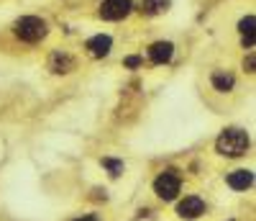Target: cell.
<instances>
[{
    "mask_svg": "<svg viewBox=\"0 0 256 221\" xmlns=\"http://www.w3.org/2000/svg\"><path fill=\"white\" fill-rule=\"evenodd\" d=\"M249 137H246V131H241V129H228V131H223V134L218 137L215 142V149L223 154V157H241V154H246L249 152Z\"/></svg>",
    "mask_w": 256,
    "mask_h": 221,
    "instance_id": "1",
    "label": "cell"
},
{
    "mask_svg": "<svg viewBox=\"0 0 256 221\" xmlns=\"http://www.w3.org/2000/svg\"><path fill=\"white\" fill-rule=\"evenodd\" d=\"M179 188H182V178H179L177 170H164L159 178L154 180V190L161 201H174Z\"/></svg>",
    "mask_w": 256,
    "mask_h": 221,
    "instance_id": "2",
    "label": "cell"
},
{
    "mask_svg": "<svg viewBox=\"0 0 256 221\" xmlns=\"http://www.w3.org/2000/svg\"><path fill=\"white\" fill-rule=\"evenodd\" d=\"M16 36L23 39V41H41L44 36H47V23H44L41 18L36 16H23L16 21Z\"/></svg>",
    "mask_w": 256,
    "mask_h": 221,
    "instance_id": "3",
    "label": "cell"
},
{
    "mask_svg": "<svg viewBox=\"0 0 256 221\" xmlns=\"http://www.w3.org/2000/svg\"><path fill=\"white\" fill-rule=\"evenodd\" d=\"M131 13V0H102L100 16L105 21H120Z\"/></svg>",
    "mask_w": 256,
    "mask_h": 221,
    "instance_id": "4",
    "label": "cell"
},
{
    "mask_svg": "<svg viewBox=\"0 0 256 221\" xmlns=\"http://www.w3.org/2000/svg\"><path fill=\"white\" fill-rule=\"evenodd\" d=\"M177 214L182 216V219H198L200 214H205V203H203V198H198V196H187L185 201H179Z\"/></svg>",
    "mask_w": 256,
    "mask_h": 221,
    "instance_id": "5",
    "label": "cell"
},
{
    "mask_svg": "<svg viewBox=\"0 0 256 221\" xmlns=\"http://www.w3.org/2000/svg\"><path fill=\"white\" fill-rule=\"evenodd\" d=\"M172 54H174L172 41H156V44H152V49H149V60L154 65H164V62L172 60Z\"/></svg>",
    "mask_w": 256,
    "mask_h": 221,
    "instance_id": "6",
    "label": "cell"
},
{
    "mask_svg": "<svg viewBox=\"0 0 256 221\" xmlns=\"http://www.w3.org/2000/svg\"><path fill=\"white\" fill-rule=\"evenodd\" d=\"M49 70L54 72V75H67V72L74 70V60L69 54H64V52H54L49 57Z\"/></svg>",
    "mask_w": 256,
    "mask_h": 221,
    "instance_id": "7",
    "label": "cell"
},
{
    "mask_svg": "<svg viewBox=\"0 0 256 221\" xmlns=\"http://www.w3.org/2000/svg\"><path fill=\"white\" fill-rule=\"evenodd\" d=\"M110 47H113V39L108 36V34H98V36H93L87 41V49H90V54L93 57H108V52H110Z\"/></svg>",
    "mask_w": 256,
    "mask_h": 221,
    "instance_id": "8",
    "label": "cell"
},
{
    "mask_svg": "<svg viewBox=\"0 0 256 221\" xmlns=\"http://www.w3.org/2000/svg\"><path fill=\"white\" fill-rule=\"evenodd\" d=\"M228 185H231L233 190H246V188H251V185H254V172H249V170H236V172H231V175H228Z\"/></svg>",
    "mask_w": 256,
    "mask_h": 221,
    "instance_id": "9",
    "label": "cell"
},
{
    "mask_svg": "<svg viewBox=\"0 0 256 221\" xmlns=\"http://www.w3.org/2000/svg\"><path fill=\"white\" fill-rule=\"evenodd\" d=\"M238 28H241V41H244V47H254V28H256V18L254 16H246L244 21L238 23Z\"/></svg>",
    "mask_w": 256,
    "mask_h": 221,
    "instance_id": "10",
    "label": "cell"
},
{
    "mask_svg": "<svg viewBox=\"0 0 256 221\" xmlns=\"http://www.w3.org/2000/svg\"><path fill=\"white\" fill-rule=\"evenodd\" d=\"M169 8V0H141V13L144 16H159Z\"/></svg>",
    "mask_w": 256,
    "mask_h": 221,
    "instance_id": "11",
    "label": "cell"
},
{
    "mask_svg": "<svg viewBox=\"0 0 256 221\" xmlns=\"http://www.w3.org/2000/svg\"><path fill=\"white\" fill-rule=\"evenodd\" d=\"M233 75L231 72H213V87L215 90H220V93H228V90H233Z\"/></svg>",
    "mask_w": 256,
    "mask_h": 221,
    "instance_id": "12",
    "label": "cell"
},
{
    "mask_svg": "<svg viewBox=\"0 0 256 221\" xmlns=\"http://www.w3.org/2000/svg\"><path fill=\"white\" fill-rule=\"evenodd\" d=\"M102 167L108 170L113 178H118V175L123 172V162H120V159H110V157H102Z\"/></svg>",
    "mask_w": 256,
    "mask_h": 221,
    "instance_id": "13",
    "label": "cell"
},
{
    "mask_svg": "<svg viewBox=\"0 0 256 221\" xmlns=\"http://www.w3.org/2000/svg\"><path fill=\"white\" fill-rule=\"evenodd\" d=\"M126 67H131V70H136V67H141V57H126V62H123Z\"/></svg>",
    "mask_w": 256,
    "mask_h": 221,
    "instance_id": "14",
    "label": "cell"
},
{
    "mask_svg": "<svg viewBox=\"0 0 256 221\" xmlns=\"http://www.w3.org/2000/svg\"><path fill=\"white\" fill-rule=\"evenodd\" d=\"M254 65H256V57L249 54L246 60H244V70H246V72H254Z\"/></svg>",
    "mask_w": 256,
    "mask_h": 221,
    "instance_id": "15",
    "label": "cell"
},
{
    "mask_svg": "<svg viewBox=\"0 0 256 221\" xmlns=\"http://www.w3.org/2000/svg\"><path fill=\"white\" fill-rule=\"evenodd\" d=\"M74 221H98V216H82V219H74Z\"/></svg>",
    "mask_w": 256,
    "mask_h": 221,
    "instance_id": "16",
    "label": "cell"
}]
</instances>
